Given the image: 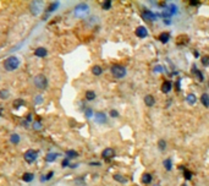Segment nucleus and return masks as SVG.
Wrapping results in <instances>:
<instances>
[{
    "label": "nucleus",
    "mask_w": 209,
    "mask_h": 186,
    "mask_svg": "<svg viewBox=\"0 0 209 186\" xmlns=\"http://www.w3.org/2000/svg\"><path fill=\"white\" fill-rule=\"evenodd\" d=\"M20 66V59L17 56H9L4 60V69L6 71H15Z\"/></svg>",
    "instance_id": "nucleus-1"
},
{
    "label": "nucleus",
    "mask_w": 209,
    "mask_h": 186,
    "mask_svg": "<svg viewBox=\"0 0 209 186\" xmlns=\"http://www.w3.org/2000/svg\"><path fill=\"white\" fill-rule=\"evenodd\" d=\"M110 72H112V75H113L115 78H124V77L126 76V73H127L126 67L122 66V65H119V64L113 65L112 69H110Z\"/></svg>",
    "instance_id": "nucleus-2"
},
{
    "label": "nucleus",
    "mask_w": 209,
    "mask_h": 186,
    "mask_svg": "<svg viewBox=\"0 0 209 186\" xmlns=\"http://www.w3.org/2000/svg\"><path fill=\"white\" fill-rule=\"evenodd\" d=\"M73 14L78 19H82V17H86L88 14H89V6L87 4H78L75 6L73 9Z\"/></svg>",
    "instance_id": "nucleus-3"
},
{
    "label": "nucleus",
    "mask_w": 209,
    "mask_h": 186,
    "mask_svg": "<svg viewBox=\"0 0 209 186\" xmlns=\"http://www.w3.org/2000/svg\"><path fill=\"white\" fill-rule=\"evenodd\" d=\"M44 9V3L43 2H31L30 3V11L33 16H38L42 14Z\"/></svg>",
    "instance_id": "nucleus-4"
},
{
    "label": "nucleus",
    "mask_w": 209,
    "mask_h": 186,
    "mask_svg": "<svg viewBox=\"0 0 209 186\" xmlns=\"http://www.w3.org/2000/svg\"><path fill=\"white\" fill-rule=\"evenodd\" d=\"M33 83H34V86H36L38 89H45L47 86H48V80H47V77H45L43 73H39V75H37V76L34 77Z\"/></svg>",
    "instance_id": "nucleus-5"
},
{
    "label": "nucleus",
    "mask_w": 209,
    "mask_h": 186,
    "mask_svg": "<svg viewBox=\"0 0 209 186\" xmlns=\"http://www.w3.org/2000/svg\"><path fill=\"white\" fill-rule=\"evenodd\" d=\"M38 157V152L36 149H28L23 154V159L27 162V163H33Z\"/></svg>",
    "instance_id": "nucleus-6"
},
{
    "label": "nucleus",
    "mask_w": 209,
    "mask_h": 186,
    "mask_svg": "<svg viewBox=\"0 0 209 186\" xmlns=\"http://www.w3.org/2000/svg\"><path fill=\"white\" fill-rule=\"evenodd\" d=\"M114 156H115V151L113 148H105V149L101 152V158L103 159H107V160L114 158Z\"/></svg>",
    "instance_id": "nucleus-7"
},
{
    "label": "nucleus",
    "mask_w": 209,
    "mask_h": 186,
    "mask_svg": "<svg viewBox=\"0 0 209 186\" xmlns=\"http://www.w3.org/2000/svg\"><path fill=\"white\" fill-rule=\"evenodd\" d=\"M135 33H136V36H137L138 38H146V37L148 36V31H147V28H146L144 26H138V27L136 28Z\"/></svg>",
    "instance_id": "nucleus-8"
},
{
    "label": "nucleus",
    "mask_w": 209,
    "mask_h": 186,
    "mask_svg": "<svg viewBox=\"0 0 209 186\" xmlns=\"http://www.w3.org/2000/svg\"><path fill=\"white\" fill-rule=\"evenodd\" d=\"M94 118H95V121L98 124H105L107 123V115L105 113H103V112H98L94 114Z\"/></svg>",
    "instance_id": "nucleus-9"
},
{
    "label": "nucleus",
    "mask_w": 209,
    "mask_h": 186,
    "mask_svg": "<svg viewBox=\"0 0 209 186\" xmlns=\"http://www.w3.org/2000/svg\"><path fill=\"white\" fill-rule=\"evenodd\" d=\"M188 42H190V38H188V36H186V34H181V36H179L177 39H176L177 45H186Z\"/></svg>",
    "instance_id": "nucleus-10"
},
{
    "label": "nucleus",
    "mask_w": 209,
    "mask_h": 186,
    "mask_svg": "<svg viewBox=\"0 0 209 186\" xmlns=\"http://www.w3.org/2000/svg\"><path fill=\"white\" fill-rule=\"evenodd\" d=\"M171 88H172V83H171L170 81H164V82L161 83V92L165 93V95L171 91Z\"/></svg>",
    "instance_id": "nucleus-11"
},
{
    "label": "nucleus",
    "mask_w": 209,
    "mask_h": 186,
    "mask_svg": "<svg viewBox=\"0 0 209 186\" xmlns=\"http://www.w3.org/2000/svg\"><path fill=\"white\" fill-rule=\"evenodd\" d=\"M47 54H48V50L44 47H39L34 50V55L38 58H44V56H47Z\"/></svg>",
    "instance_id": "nucleus-12"
},
{
    "label": "nucleus",
    "mask_w": 209,
    "mask_h": 186,
    "mask_svg": "<svg viewBox=\"0 0 209 186\" xmlns=\"http://www.w3.org/2000/svg\"><path fill=\"white\" fill-rule=\"evenodd\" d=\"M144 103H146L147 107H153V106L155 104V98H154L152 95H147V96L144 97Z\"/></svg>",
    "instance_id": "nucleus-13"
},
{
    "label": "nucleus",
    "mask_w": 209,
    "mask_h": 186,
    "mask_svg": "<svg viewBox=\"0 0 209 186\" xmlns=\"http://www.w3.org/2000/svg\"><path fill=\"white\" fill-rule=\"evenodd\" d=\"M152 179H153V176H152V174H149V173H144V174H142V176H141V180H142V182L143 184H151L152 182Z\"/></svg>",
    "instance_id": "nucleus-14"
},
{
    "label": "nucleus",
    "mask_w": 209,
    "mask_h": 186,
    "mask_svg": "<svg viewBox=\"0 0 209 186\" xmlns=\"http://www.w3.org/2000/svg\"><path fill=\"white\" fill-rule=\"evenodd\" d=\"M159 41H160L163 44H166V43L170 41V33H168V32H163V33H160V36H159Z\"/></svg>",
    "instance_id": "nucleus-15"
},
{
    "label": "nucleus",
    "mask_w": 209,
    "mask_h": 186,
    "mask_svg": "<svg viewBox=\"0 0 209 186\" xmlns=\"http://www.w3.org/2000/svg\"><path fill=\"white\" fill-rule=\"evenodd\" d=\"M200 103L205 108H209V95L208 93H203V95L200 96Z\"/></svg>",
    "instance_id": "nucleus-16"
},
{
    "label": "nucleus",
    "mask_w": 209,
    "mask_h": 186,
    "mask_svg": "<svg viewBox=\"0 0 209 186\" xmlns=\"http://www.w3.org/2000/svg\"><path fill=\"white\" fill-rule=\"evenodd\" d=\"M142 16H143L144 20H155V17H157L153 13H151V11H148V10H144V11L142 13Z\"/></svg>",
    "instance_id": "nucleus-17"
},
{
    "label": "nucleus",
    "mask_w": 209,
    "mask_h": 186,
    "mask_svg": "<svg viewBox=\"0 0 209 186\" xmlns=\"http://www.w3.org/2000/svg\"><path fill=\"white\" fill-rule=\"evenodd\" d=\"M114 180H116L118 182H120V184H126L129 180H127V177L126 176H124V175H121V174H115L114 176Z\"/></svg>",
    "instance_id": "nucleus-18"
},
{
    "label": "nucleus",
    "mask_w": 209,
    "mask_h": 186,
    "mask_svg": "<svg viewBox=\"0 0 209 186\" xmlns=\"http://www.w3.org/2000/svg\"><path fill=\"white\" fill-rule=\"evenodd\" d=\"M196 101H197V97H196L194 93H190V95H187V97H186V102H187L188 104L193 106V104L196 103Z\"/></svg>",
    "instance_id": "nucleus-19"
},
{
    "label": "nucleus",
    "mask_w": 209,
    "mask_h": 186,
    "mask_svg": "<svg viewBox=\"0 0 209 186\" xmlns=\"http://www.w3.org/2000/svg\"><path fill=\"white\" fill-rule=\"evenodd\" d=\"M33 179H34V174L33 173H25L22 175V180L25 182H31V181H33Z\"/></svg>",
    "instance_id": "nucleus-20"
},
{
    "label": "nucleus",
    "mask_w": 209,
    "mask_h": 186,
    "mask_svg": "<svg viewBox=\"0 0 209 186\" xmlns=\"http://www.w3.org/2000/svg\"><path fill=\"white\" fill-rule=\"evenodd\" d=\"M92 73H93L94 76H100V75L103 73V69H101V66H99V65H94V66L92 67Z\"/></svg>",
    "instance_id": "nucleus-21"
},
{
    "label": "nucleus",
    "mask_w": 209,
    "mask_h": 186,
    "mask_svg": "<svg viewBox=\"0 0 209 186\" xmlns=\"http://www.w3.org/2000/svg\"><path fill=\"white\" fill-rule=\"evenodd\" d=\"M58 153H53V152H49L48 154H47V157H45V160L48 162V163H53L56 158H58Z\"/></svg>",
    "instance_id": "nucleus-22"
},
{
    "label": "nucleus",
    "mask_w": 209,
    "mask_h": 186,
    "mask_svg": "<svg viewBox=\"0 0 209 186\" xmlns=\"http://www.w3.org/2000/svg\"><path fill=\"white\" fill-rule=\"evenodd\" d=\"M163 165H164V168H165L168 171H170V170H171V168H172V162H171V158H166V159L163 162Z\"/></svg>",
    "instance_id": "nucleus-23"
},
{
    "label": "nucleus",
    "mask_w": 209,
    "mask_h": 186,
    "mask_svg": "<svg viewBox=\"0 0 209 186\" xmlns=\"http://www.w3.org/2000/svg\"><path fill=\"white\" fill-rule=\"evenodd\" d=\"M10 96V92L9 89H0V99H8Z\"/></svg>",
    "instance_id": "nucleus-24"
},
{
    "label": "nucleus",
    "mask_w": 209,
    "mask_h": 186,
    "mask_svg": "<svg viewBox=\"0 0 209 186\" xmlns=\"http://www.w3.org/2000/svg\"><path fill=\"white\" fill-rule=\"evenodd\" d=\"M192 71L194 72V75L197 76V78L199 80V81H203L204 80V76H203V73L199 71V70H197V67H196V65H193V67H192Z\"/></svg>",
    "instance_id": "nucleus-25"
},
{
    "label": "nucleus",
    "mask_w": 209,
    "mask_h": 186,
    "mask_svg": "<svg viewBox=\"0 0 209 186\" xmlns=\"http://www.w3.org/2000/svg\"><path fill=\"white\" fill-rule=\"evenodd\" d=\"M20 136L17 135V134H11V136H10V142L11 143H14V145H17V143H20Z\"/></svg>",
    "instance_id": "nucleus-26"
},
{
    "label": "nucleus",
    "mask_w": 209,
    "mask_h": 186,
    "mask_svg": "<svg viewBox=\"0 0 209 186\" xmlns=\"http://www.w3.org/2000/svg\"><path fill=\"white\" fill-rule=\"evenodd\" d=\"M86 99L87 101H93L95 99V93L93 91H87L86 92Z\"/></svg>",
    "instance_id": "nucleus-27"
},
{
    "label": "nucleus",
    "mask_w": 209,
    "mask_h": 186,
    "mask_svg": "<svg viewBox=\"0 0 209 186\" xmlns=\"http://www.w3.org/2000/svg\"><path fill=\"white\" fill-rule=\"evenodd\" d=\"M59 5H60V3L59 2H55V3H53V4H50V6L48 8V10H47V13L49 14V13H53L54 10H56L58 8H59Z\"/></svg>",
    "instance_id": "nucleus-28"
},
{
    "label": "nucleus",
    "mask_w": 209,
    "mask_h": 186,
    "mask_svg": "<svg viewBox=\"0 0 209 186\" xmlns=\"http://www.w3.org/2000/svg\"><path fill=\"white\" fill-rule=\"evenodd\" d=\"M25 106V101L23 99H15L14 101V108L15 109H19L20 107H23Z\"/></svg>",
    "instance_id": "nucleus-29"
},
{
    "label": "nucleus",
    "mask_w": 209,
    "mask_h": 186,
    "mask_svg": "<svg viewBox=\"0 0 209 186\" xmlns=\"http://www.w3.org/2000/svg\"><path fill=\"white\" fill-rule=\"evenodd\" d=\"M77 154H78V153H77L76 151H73V149H70V151H67V152H66V156H67V158H69V159H70V158H76V157H77Z\"/></svg>",
    "instance_id": "nucleus-30"
},
{
    "label": "nucleus",
    "mask_w": 209,
    "mask_h": 186,
    "mask_svg": "<svg viewBox=\"0 0 209 186\" xmlns=\"http://www.w3.org/2000/svg\"><path fill=\"white\" fill-rule=\"evenodd\" d=\"M101 8H103L104 10H109V9L112 8V2H110V0H107V2H104V3L101 4Z\"/></svg>",
    "instance_id": "nucleus-31"
},
{
    "label": "nucleus",
    "mask_w": 209,
    "mask_h": 186,
    "mask_svg": "<svg viewBox=\"0 0 209 186\" xmlns=\"http://www.w3.org/2000/svg\"><path fill=\"white\" fill-rule=\"evenodd\" d=\"M42 127H43L42 123H39V121H33V129H34L36 131H39V130H42Z\"/></svg>",
    "instance_id": "nucleus-32"
},
{
    "label": "nucleus",
    "mask_w": 209,
    "mask_h": 186,
    "mask_svg": "<svg viewBox=\"0 0 209 186\" xmlns=\"http://www.w3.org/2000/svg\"><path fill=\"white\" fill-rule=\"evenodd\" d=\"M158 147H159V149L164 151V149L166 148V142H165L164 140H159V141H158Z\"/></svg>",
    "instance_id": "nucleus-33"
},
{
    "label": "nucleus",
    "mask_w": 209,
    "mask_h": 186,
    "mask_svg": "<svg viewBox=\"0 0 209 186\" xmlns=\"http://www.w3.org/2000/svg\"><path fill=\"white\" fill-rule=\"evenodd\" d=\"M183 176H185V180H191V179H192V173H191L190 170L185 169V171H183Z\"/></svg>",
    "instance_id": "nucleus-34"
},
{
    "label": "nucleus",
    "mask_w": 209,
    "mask_h": 186,
    "mask_svg": "<svg viewBox=\"0 0 209 186\" xmlns=\"http://www.w3.org/2000/svg\"><path fill=\"white\" fill-rule=\"evenodd\" d=\"M43 103V96H36V98H34V104L36 106H38V104H42Z\"/></svg>",
    "instance_id": "nucleus-35"
},
{
    "label": "nucleus",
    "mask_w": 209,
    "mask_h": 186,
    "mask_svg": "<svg viewBox=\"0 0 209 186\" xmlns=\"http://www.w3.org/2000/svg\"><path fill=\"white\" fill-rule=\"evenodd\" d=\"M202 64L204 66H208L209 65V56H203L202 58Z\"/></svg>",
    "instance_id": "nucleus-36"
},
{
    "label": "nucleus",
    "mask_w": 209,
    "mask_h": 186,
    "mask_svg": "<svg viewBox=\"0 0 209 186\" xmlns=\"http://www.w3.org/2000/svg\"><path fill=\"white\" fill-rule=\"evenodd\" d=\"M110 116H112V118H118V116H119V112L115 110V109H112V110H110Z\"/></svg>",
    "instance_id": "nucleus-37"
},
{
    "label": "nucleus",
    "mask_w": 209,
    "mask_h": 186,
    "mask_svg": "<svg viewBox=\"0 0 209 186\" xmlns=\"http://www.w3.org/2000/svg\"><path fill=\"white\" fill-rule=\"evenodd\" d=\"M190 5H191V6H199L200 3L197 2V0H191V2H190Z\"/></svg>",
    "instance_id": "nucleus-38"
},
{
    "label": "nucleus",
    "mask_w": 209,
    "mask_h": 186,
    "mask_svg": "<svg viewBox=\"0 0 209 186\" xmlns=\"http://www.w3.org/2000/svg\"><path fill=\"white\" fill-rule=\"evenodd\" d=\"M92 115H93V110H92L90 108L86 109V116H87V118H90Z\"/></svg>",
    "instance_id": "nucleus-39"
},
{
    "label": "nucleus",
    "mask_w": 209,
    "mask_h": 186,
    "mask_svg": "<svg viewBox=\"0 0 209 186\" xmlns=\"http://www.w3.org/2000/svg\"><path fill=\"white\" fill-rule=\"evenodd\" d=\"M70 164V162H69V158H66V159H64L62 160V166H67Z\"/></svg>",
    "instance_id": "nucleus-40"
},
{
    "label": "nucleus",
    "mask_w": 209,
    "mask_h": 186,
    "mask_svg": "<svg viewBox=\"0 0 209 186\" xmlns=\"http://www.w3.org/2000/svg\"><path fill=\"white\" fill-rule=\"evenodd\" d=\"M2 112H3V108H2V107H0V115H2Z\"/></svg>",
    "instance_id": "nucleus-41"
},
{
    "label": "nucleus",
    "mask_w": 209,
    "mask_h": 186,
    "mask_svg": "<svg viewBox=\"0 0 209 186\" xmlns=\"http://www.w3.org/2000/svg\"><path fill=\"white\" fill-rule=\"evenodd\" d=\"M155 186H159V185H155Z\"/></svg>",
    "instance_id": "nucleus-42"
}]
</instances>
